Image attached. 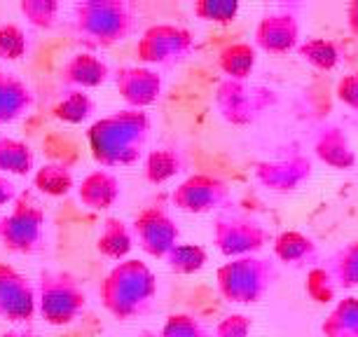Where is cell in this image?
I'll return each instance as SVG.
<instances>
[{
    "mask_svg": "<svg viewBox=\"0 0 358 337\" xmlns=\"http://www.w3.org/2000/svg\"><path fill=\"white\" fill-rule=\"evenodd\" d=\"M148 134H150L148 113L124 108L96 120L87 131V143L94 162L110 171L117 166L136 164L148 143Z\"/></svg>",
    "mask_w": 358,
    "mask_h": 337,
    "instance_id": "cell-1",
    "label": "cell"
},
{
    "mask_svg": "<svg viewBox=\"0 0 358 337\" xmlns=\"http://www.w3.org/2000/svg\"><path fill=\"white\" fill-rule=\"evenodd\" d=\"M155 293H157V281L152 269L143 260L134 258L117 262L99 288L103 307L120 321L138 319L141 314H145Z\"/></svg>",
    "mask_w": 358,
    "mask_h": 337,
    "instance_id": "cell-2",
    "label": "cell"
},
{
    "mask_svg": "<svg viewBox=\"0 0 358 337\" xmlns=\"http://www.w3.org/2000/svg\"><path fill=\"white\" fill-rule=\"evenodd\" d=\"M134 17L122 0H85L76 5V31L94 47H113L129 36Z\"/></svg>",
    "mask_w": 358,
    "mask_h": 337,
    "instance_id": "cell-3",
    "label": "cell"
},
{
    "mask_svg": "<svg viewBox=\"0 0 358 337\" xmlns=\"http://www.w3.org/2000/svg\"><path fill=\"white\" fill-rule=\"evenodd\" d=\"M38 312L50 326H71L87 307V293L71 272H43L38 281Z\"/></svg>",
    "mask_w": 358,
    "mask_h": 337,
    "instance_id": "cell-4",
    "label": "cell"
},
{
    "mask_svg": "<svg viewBox=\"0 0 358 337\" xmlns=\"http://www.w3.org/2000/svg\"><path fill=\"white\" fill-rule=\"evenodd\" d=\"M10 206V213L0 218V244L10 253L22 255L40 251L45 241V208L38 204L31 190L19 192Z\"/></svg>",
    "mask_w": 358,
    "mask_h": 337,
    "instance_id": "cell-5",
    "label": "cell"
},
{
    "mask_svg": "<svg viewBox=\"0 0 358 337\" xmlns=\"http://www.w3.org/2000/svg\"><path fill=\"white\" fill-rule=\"evenodd\" d=\"M269 284H272V269L265 265V260L241 258L218 269L220 293L229 302H258Z\"/></svg>",
    "mask_w": 358,
    "mask_h": 337,
    "instance_id": "cell-6",
    "label": "cell"
},
{
    "mask_svg": "<svg viewBox=\"0 0 358 337\" xmlns=\"http://www.w3.org/2000/svg\"><path fill=\"white\" fill-rule=\"evenodd\" d=\"M192 50L190 31L171 24H155L143 31L136 45V57L141 64H157L171 66L185 59V54Z\"/></svg>",
    "mask_w": 358,
    "mask_h": 337,
    "instance_id": "cell-7",
    "label": "cell"
},
{
    "mask_svg": "<svg viewBox=\"0 0 358 337\" xmlns=\"http://www.w3.org/2000/svg\"><path fill=\"white\" fill-rule=\"evenodd\" d=\"M134 241L152 258H164L178 246V225L159 206L143 208L131 225Z\"/></svg>",
    "mask_w": 358,
    "mask_h": 337,
    "instance_id": "cell-8",
    "label": "cell"
},
{
    "mask_svg": "<svg viewBox=\"0 0 358 337\" xmlns=\"http://www.w3.org/2000/svg\"><path fill=\"white\" fill-rule=\"evenodd\" d=\"M38 312L36 288L22 272L0 262V321H31Z\"/></svg>",
    "mask_w": 358,
    "mask_h": 337,
    "instance_id": "cell-9",
    "label": "cell"
},
{
    "mask_svg": "<svg viewBox=\"0 0 358 337\" xmlns=\"http://www.w3.org/2000/svg\"><path fill=\"white\" fill-rule=\"evenodd\" d=\"M227 199V187L213 176H190L173 190V204L187 213H206Z\"/></svg>",
    "mask_w": 358,
    "mask_h": 337,
    "instance_id": "cell-10",
    "label": "cell"
},
{
    "mask_svg": "<svg viewBox=\"0 0 358 337\" xmlns=\"http://www.w3.org/2000/svg\"><path fill=\"white\" fill-rule=\"evenodd\" d=\"M115 87H117L120 96L127 101V106L143 110L159 99L162 78L159 73L145 69V66H124L115 73Z\"/></svg>",
    "mask_w": 358,
    "mask_h": 337,
    "instance_id": "cell-11",
    "label": "cell"
},
{
    "mask_svg": "<svg viewBox=\"0 0 358 337\" xmlns=\"http://www.w3.org/2000/svg\"><path fill=\"white\" fill-rule=\"evenodd\" d=\"M265 232L258 222L244 218H229L215 222V244L225 255H244L262 246Z\"/></svg>",
    "mask_w": 358,
    "mask_h": 337,
    "instance_id": "cell-12",
    "label": "cell"
},
{
    "mask_svg": "<svg viewBox=\"0 0 358 337\" xmlns=\"http://www.w3.org/2000/svg\"><path fill=\"white\" fill-rule=\"evenodd\" d=\"M110 78V66L92 52L73 54L62 69V83L71 89H94Z\"/></svg>",
    "mask_w": 358,
    "mask_h": 337,
    "instance_id": "cell-13",
    "label": "cell"
},
{
    "mask_svg": "<svg viewBox=\"0 0 358 337\" xmlns=\"http://www.w3.org/2000/svg\"><path fill=\"white\" fill-rule=\"evenodd\" d=\"M78 199L92 211H106L120 199V180L108 168H96L87 173L78 185Z\"/></svg>",
    "mask_w": 358,
    "mask_h": 337,
    "instance_id": "cell-14",
    "label": "cell"
},
{
    "mask_svg": "<svg viewBox=\"0 0 358 337\" xmlns=\"http://www.w3.org/2000/svg\"><path fill=\"white\" fill-rule=\"evenodd\" d=\"M33 108V92L22 78L0 69V124H10Z\"/></svg>",
    "mask_w": 358,
    "mask_h": 337,
    "instance_id": "cell-15",
    "label": "cell"
},
{
    "mask_svg": "<svg viewBox=\"0 0 358 337\" xmlns=\"http://www.w3.org/2000/svg\"><path fill=\"white\" fill-rule=\"evenodd\" d=\"M134 248V234L131 227L120 218H106L101 234L96 239V251L108 260H127V255Z\"/></svg>",
    "mask_w": 358,
    "mask_h": 337,
    "instance_id": "cell-16",
    "label": "cell"
},
{
    "mask_svg": "<svg viewBox=\"0 0 358 337\" xmlns=\"http://www.w3.org/2000/svg\"><path fill=\"white\" fill-rule=\"evenodd\" d=\"M36 168V152L26 141L0 136V176H29Z\"/></svg>",
    "mask_w": 358,
    "mask_h": 337,
    "instance_id": "cell-17",
    "label": "cell"
},
{
    "mask_svg": "<svg viewBox=\"0 0 358 337\" xmlns=\"http://www.w3.org/2000/svg\"><path fill=\"white\" fill-rule=\"evenodd\" d=\"M258 45L267 52H286L295 43V26L290 17H265L255 31Z\"/></svg>",
    "mask_w": 358,
    "mask_h": 337,
    "instance_id": "cell-18",
    "label": "cell"
},
{
    "mask_svg": "<svg viewBox=\"0 0 358 337\" xmlns=\"http://www.w3.org/2000/svg\"><path fill=\"white\" fill-rule=\"evenodd\" d=\"M33 187L47 197H66L76 187V178H73L71 168L47 162L33 173Z\"/></svg>",
    "mask_w": 358,
    "mask_h": 337,
    "instance_id": "cell-19",
    "label": "cell"
},
{
    "mask_svg": "<svg viewBox=\"0 0 358 337\" xmlns=\"http://www.w3.org/2000/svg\"><path fill=\"white\" fill-rule=\"evenodd\" d=\"M92 113H94L92 96L80 89H69V94L52 108L54 120H59V122H64V124H71V127L87 122V120L92 117Z\"/></svg>",
    "mask_w": 358,
    "mask_h": 337,
    "instance_id": "cell-20",
    "label": "cell"
},
{
    "mask_svg": "<svg viewBox=\"0 0 358 337\" xmlns=\"http://www.w3.org/2000/svg\"><path fill=\"white\" fill-rule=\"evenodd\" d=\"M180 168H183V157L178 152L171 148H157L145 159V178L155 185H162L180 173Z\"/></svg>",
    "mask_w": 358,
    "mask_h": 337,
    "instance_id": "cell-21",
    "label": "cell"
},
{
    "mask_svg": "<svg viewBox=\"0 0 358 337\" xmlns=\"http://www.w3.org/2000/svg\"><path fill=\"white\" fill-rule=\"evenodd\" d=\"M43 152L52 164H62L66 168L76 166L80 159V145L66 131H52L43 141Z\"/></svg>",
    "mask_w": 358,
    "mask_h": 337,
    "instance_id": "cell-22",
    "label": "cell"
},
{
    "mask_svg": "<svg viewBox=\"0 0 358 337\" xmlns=\"http://www.w3.org/2000/svg\"><path fill=\"white\" fill-rule=\"evenodd\" d=\"M255 66V52L251 45H232L220 54V69L234 80H244L251 76Z\"/></svg>",
    "mask_w": 358,
    "mask_h": 337,
    "instance_id": "cell-23",
    "label": "cell"
},
{
    "mask_svg": "<svg viewBox=\"0 0 358 337\" xmlns=\"http://www.w3.org/2000/svg\"><path fill=\"white\" fill-rule=\"evenodd\" d=\"M166 262L176 274H192L199 272L206 262V251L194 244H178L166 255Z\"/></svg>",
    "mask_w": 358,
    "mask_h": 337,
    "instance_id": "cell-24",
    "label": "cell"
},
{
    "mask_svg": "<svg viewBox=\"0 0 358 337\" xmlns=\"http://www.w3.org/2000/svg\"><path fill=\"white\" fill-rule=\"evenodd\" d=\"M29 52V40L22 26L0 24V62H19Z\"/></svg>",
    "mask_w": 358,
    "mask_h": 337,
    "instance_id": "cell-25",
    "label": "cell"
},
{
    "mask_svg": "<svg viewBox=\"0 0 358 337\" xmlns=\"http://www.w3.org/2000/svg\"><path fill=\"white\" fill-rule=\"evenodd\" d=\"M19 10H22V15L31 26H36V29H52L57 24L62 5L57 0H22Z\"/></svg>",
    "mask_w": 358,
    "mask_h": 337,
    "instance_id": "cell-26",
    "label": "cell"
},
{
    "mask_svg": "<svg viewBox=\"0 0 358 337\" xmlns=\"http://www.w3.org/2000/svg\"><path fill=\"white\" fill-rule=\"evenodd\" d=\"M194 15L204 22H215V24H227L232 22L239 12V5L234 0H201L194 3Z\"/></svg>",
    "mask_w": 358,
    "mask_h": 337,
    "instance_id": "cell-27",
    "label": "cell"
},
{
    "mask_svg": "<svg viewBox=\"0 0 358 337\" xmlns=\"http://www.w3.org/2000/svg\"><path fill=\"white\" fill-rule=\"evenodd\" d=\"M162 337H208V333L192 316L173 314L169 316V321L162 328Z\"/></svg>",
    "mask_w": 358,
    "mask_h": 337,
    "instance_id": "cell-28",
    "label": "cell"
},
{
    "mask_svg": "<svg viewBox=\"0 0 358 337\" xmlns=\"http://www.w3.org/2000/svg\"><path fill=\"white\" fill-rule=\"evenodd\" d=\"M307 246H309V241L305 237H300V234H295V232H288V234H281V237L276 239L274 248H276V255H279L281 260L293 262L307 251Z\"/></svg>",
    "mask_w": 358,
    "mask_h": 337,
    "instance_id": "cell-29",
    "label": "cell"
},
{
    "mask_svg": "<svg viewBox=\"0 0 358 337\" xmlns=\"http://www.w3.org/2000/svg\"><path fill=\"white\" fill-rule=\"evenodd\" d=\"M300 52L305 54V59H309V62L316 64V66H321V69H330V66L335 64V57H337L333 45L321 43V40H309Z\"/></svg>",
    "mask_w": 358,
    "mask_h": 337,
    "instance_id": "cell-30",
    "label": "cell"
},
{
    "mask_svg": "<svg viewBox=\"0 0 358 337\" xmlns=\"http://www.w3.org/2000/svg\"><path fill=\"white\" fill-rule=\"evenodd\" d=\"M248 330H251V321L241 314H234L218 326V337H246Z\"/></svg>",
    "mask_w": 358,
    "mask_h": 337,
    "instance_id": "cell-31",
    "label": "cell"
},
{
    "mask_svg": "<svg viewBox=\"0 0 358 337\" xmlns=\"http://www.w3.org/2000/svg\"><path fill=\"white\" fill-rule=\"evenodd\" d=\"M17 194H19L17 185L12 183L8 176H0V208L12 204V201L17 199Z\"/></svg>",
    "mask_w": 358,
    "mask_h": 337,
    "instance_id": "cell-32",
    "label": "cell"
},
{
    "mask_svg": "<svg viewBox=\"0 0 358 337\" xmlns=\"http://www.w3.org/2000/svg\"><path fill=\"white\" fill-rule=\"evenodd\" d=\"M3 337H40L36 333H22V330H12V333H5Z\"/></svg>",
    "mask_w": 358,
    "mask_h": 337,
    "instance_id": "cell-33",
    "label": "cell"
}]
</instances>
